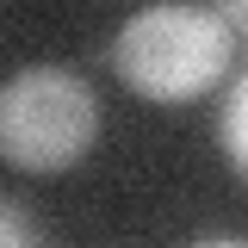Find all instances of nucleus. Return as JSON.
Wrapping results in <instances>:
<instances>
[{"label": "nucleus", "mask_w": 248, "mask_h": 248, "mask_svg": "<svg viewBox=\"0 0 248 248\" xmlns=\"http://www.w3.org/2000/svg\"><path fill=\"white\" fill-rule=\"evenodd\" d=\"M236 37L199 0H155L143 13H130L112 37V68L137 99L149 106H186L230 75Z\"/></svg>", "instance_id": "1"}, {"label": "nucleus", "mask_w": 248, "mask_h": 248, "mask_svg": "<svg viewBox=\"0 0 248 248\" xmlns=\"http://www.w3.org/2000/svg\"><path fill=\"white\" fill-rule=\"evenodd\" d=\"M99 137V99L62 62H31L0 81V161L25 174H62L87 161Z\"/></svg>", "instance_id": "2"}, {"label": "nucleus", "mask_w": 248, "mask_h": 248, "mask_svg": "<svg viewBox=\"0 0 248 248\" xmlns=\"http://www.w3.org/2000/svg\"><path fill=\"white\" fill-rule=\"evenodd\" d=\"M217 143H223V155L236 161L248 174V75L230 87V99H223V118H217Z\"/></svg>", "instance_id": "3"}, {"label": "nucleus", "mask_w": 248, "mask_h": 248, "mask_svg": "<svg viewBox=\"0 0 248 248\" xmlns=\"http://www.w3.org/2000/svg\"><path fill=\"white\" fill-rule=\"evenodd\" d=\"M37 242V217L19 199H0V248H31Z\"/></svg>", "instance_id": "4"}, {"label": "nucleus", "mask_w": 248, "mask_h": 248, "mask_svg": "<svg viewBox=\"0 0 248 248\" xmlns=\"http://www.w3.org/2000/svg\"><path fill=\"white\" fill-rule=\"evenodd\" d=\"M205 6L230 25V37H248V0H205Z\"/></svg>", "instance_id": "5"}]
</instances>
